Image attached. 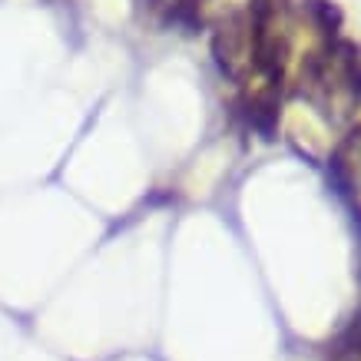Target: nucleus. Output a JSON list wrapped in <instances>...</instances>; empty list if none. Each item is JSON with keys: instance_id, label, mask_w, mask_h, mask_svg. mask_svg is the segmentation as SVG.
<instances>
[{"instance_id": "nucleus-1", "label": "nucleus", "mask_w": 361, "mask_h": 361, "mask_svg": "<svg viewBox=\"0 0 361 361\" xmlns=\"http://www.w3.org/2000/svg\"><path fill=\"white\" fill-rule=\"evenodd\" d=\"M245 40H249L252 70L265 80L269 97H275L282 90L285 63H288V33L282 30L279 0H249Z\"/></svg>"}, {"instance_id": "nucleus-2", "label": "nucleus", "mask_w": 361, "mask_h": 361, "mask_svg": "<svg viewBox=\"0 0 361 361\" xmlns=\"http://www.w3.org/2000/svg\"><path fill=\"white\" fill-rule=\"evenodd\" d=\"M245 17L239 11L226 13L219 23H216V33H212V56L226 77H239V63L245 60Z\"/></svg>"}, {"instance_id": "nucleus-3", "label": "nucleus", "mask_w": 361, "mask_h": 361, "mask_svg": "<svg viewBox=\"0 0 361 361\" xmlns=\"http://www.w3.org/2000/svg\"><path fill=\"white\" fill-rule=\"evenodd\" d=\"M335 83L348 93L351 103H361V47L351 40H331L329 47Z\"/></svg>"}, {"instance_id": "nucleus-4", "label": "nucleus", "mask_w": 361, "mask_h": 361, "mask_svg": "<svg viewBox=\"0 0 361 361\" xmlns=\"http://www.w3.org/2000/svg\"><path fill=\"white\" fill-rule=\"evenodd\" d=\"M305 13L312 17V23L318 30L329 33V37H335L341 30V23H345L338 4H331V0H305Z\"/></svg>"}, {"instance_id": "nucleus-5", "label": "nucleus", "mask_w": 361, "mask_h": 361, "mask_svg": "<svg viewBox=\"0 0 361 361\" xmlns=\"http://www.w3.org/2000/svg\"><path fill=\"white\" fill-rule=\"evenodd\" d=\"M358 142H361V140H358Z\"/></svg>"}]
</instances>
